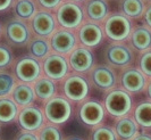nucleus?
<instances>
[{
    "label": "nucleus",
    "mask_w": 151,
    "mask_h": 140,
    "mask_svg": "<svg viewBox=\"0 0 151 140\" xmlns=\"http://www.w3.org/2000/svg\"><path fill=\"white\" fill-rule=\"evenodd\" d=\"M45 115L52 124H63L67 122L72 115V106L66 98L55 97L45 104Z\"/></svg>",
    "instance_id": "obj_1"
},
{
    "label": "nucleus",
    "mask_w": 151,
    "mask_h": 140,
    "mask_svg": "<svg viewBox=\"0 0 151 140\" xmlns=\"http://www.w3.org/2000/svg\"><path fill=\"white\" fill-rule=\"evenodd\" d=\"M18 124L24 131H38L45 123V116L42 110L35 106H25L18 113Z\"/></svg>",
    "instance_id": "obj_2"
},
{
    "label": "nucleus",
    "mask_w": 151,
    "mask_h": 140,
    "mask_svg": "<svg viewBox=\"0 0 151 140\" xmlns=\"http://www.w3.org/2000/svg\"><path fill=\"white\" fill-rule=\"evenodd\" d=\"M105 106L113 116H124L131 109L132 100L125 91L115 90L107 96Z\"/></svg>",
    "instance_id": "obj_3"
},
{
    "label": "nucleus",
    "mask_w": 151,
    "mask_h": 140,
    "mask_svg": "<svg viewBox=\"0 0 151 140\" xmlns=\"http://www.w3.org/2000/svg\"><path fill=\"white\" fill-rule=\"evenodd\" d=\"M16 78L24 83L37 81L41 74V66L37 59L25 57L19 59L15 66Z\"/></svg>",
    "instance_id": "obj_4"
},
{
    "label": "nucleus",
    "mask_w": 151,
    "mask_h": 140,
    "mask_svg": "<svg viewBox=\"0 0 151 140\" xmlns=\"http://www.w3.org/2000/svg\"><path fill=\"white\" fill-rule=\"evenodd\" d=\"M105 32L110 39L121 41L126 39L131 32V24L125 16H110L105 25Z\"/></svg>",
    "instance_id": "obj_5"
},
{
    "label": "nucleus",
    "mask_w": 151,
    "mask_h": 140,
    "mask_svg": "<svg viewBox=\"0 0 151 140\" xmlns=\"http://www.w3.org/2000/svg\"><path fill=\"white\" fill-rule=\"evenodd\" d=\"M83 19L82 9L75 4H65L57 12V21L65 29H75Z\"/></svg>",
    "instance_id": "obj_6"
},
{
    "label": "nucleus",
    "mask_w": 151,
    "mask_h": 140,
    "mask_svg": "<svg viewBox=\"0 0 151 140\" xmlns=\"http://www.w3.org/2000/svg\"><path fill=\"white\" fill-rule=\"evenodd\" d=\"M45 75L51 80H60L68 72V63L61 55H50L43 63Z\"/></svg>",
    "instance_id": "obj_7"
},
{
    "label": "nucleus",
    "mask_w": 151,
    "mask_h": 140,
    "mask_svg": "<svg viewBox=\"0 0 151 140\" xmlns=\"http://www.w3.org/2000/svg\"><path fill=\"white\" fill-rule=\"evenodd\" d=\"M64 91L70 100H83L89 95V83L82 76H70L64 84Z\"/></svg>",
    "instance_id": "obj_8"
},
{
    "label": "nucleus",
    "mask_w": 151,
    "mask_h": 140,
    "mask_svg": "<svg viewBox=\"0 0 151 140\" xmlns=\"http://www.w3.org/2000/svg\"><path fill=\"white\" fill-rule=\"evenodd\" d=\"M105 116V109L97 101H86L80 109V118L86 125H98Z\"/></svg>",
    "instance_id": "obj_9"
},
{
    "label": "nucleus",
    "mask_w": 151,
    "mask_h": 140,
    "mask_svg": "<svg viewBox=\"0 0 151 140\" xmlns=\"http://www.w3.org/2000/svg\"><path fill=\"white\" fill-rule=\"evenodd\" d=\"M76 45L75 35L69 31L60 30L57 31L51 38V47L56 53L68 54L74 50Z\"/></svg>",
    "instance_id": "obj_10"
},
{
    "label": "nucleus",
    "mask_w": 151,
    "mask_h": 140,
    "mask_svg": "<svg viewBox=\"0 0 151 140\" xmlns=\"http://www.w3.org/2000/svg\"><path fill=\"white\" fill-rule=\"evenodd\" d=\"M69 63L73 70L76 72H86L93 64V56L86 48H76L70 54Z\"/></svg>",
    "instance_id": "obj_11"
},
{
    "label": "nucleus",
    "mask_w": 151,
    "mask_h": 140,
    "mask_svg": "<svg viewBox=\"0 0 151 140\" xmlns=\"http://www.w3.org/2000/svg\"><path fill=\"white\" fill-rule=\"evenodd\" d=\"M32 29L40 37L50 35L56 29V23L52 15L45 12L38 13L32 19Z\"/></svg>",
    "instance_id": "obj_12"
},
{
    "label": "nucleus",
    "mask_w": 151,
    "mask_h": 140,
    "mask_svg": "<svg viewBox=\"0 0 151 140\" xmlns=\"http://www.w3.org/2000/svg\"><path fill=\"white\" fill-rule=\"evenodd\" d=\"M6 35L13 43L15 45H24L29 41L30 32L29 29L23 22L13 21L6 26Z\"/></svg>",
    "instance_id": "obj_13"
},
{
    "label": "nucleus",
    "mask_w": 151,
    "mask_h": 140,
    "mask_svg": "<svg viewBox=\"0 0 151 140\" xmlns=\"http://www.w3.org/2000/svg\"><path fill=\"white\" fill-rule=\"evenodd\" d=\"M80 40L86 47L97 46L102 40V31L96 24H85L80 30Z\"/></svg>",
    "instance_id": "obj_14"
},
{
    "label": "nucleus",
    "mask_w": 151,
    "mask_h": 140,
    "mask_svg": "<svg viewBox=\"0 0 151 140\" xmlns=\"http://www.w3.org/2000/svg\"><path fill=\"white\" fill-rule=\"evenodd\" d=\"M18 105L13 98H0V123L8 124L18 116Z\"/></svg>",
    "instance_id": "obj_15"
},
{
    "label": "nucleus",
    "mask_w": 151,
    "mask_h": 140,
    "mask_svg": "<svg viewBox=\"0 0 151 140\" xmlns=\"http://www.w3.org/2000/svg\"><path fill=\"white\" fill-rule=\"evenodd\" d=\"M12 95H13V99L15 100L16 104L18 106H23V107L31 105L37 96L34 92V89L26 83L17 84Z\"/></svg>",
    "instance_id": "obj_16"
},
{
    "label": "nucleus",
    "mask_w": 151,
    "mask_h": 140,
    "mask_svg": "<svg viewBox=\"0 0 151 140\" xmlns=\"http://www.w3.org/2000/svg\"><path fill=\"white\" fill-rule=\"evenodd\" d=\"M144 82H145V79L142 75V73L136 70H129L124 73L122 78L123 86L125 87L126 90L132 92L140 91L144 87Z\"/></svg>",
    "instance_id": "obj_17"
},
{
    "label": "nucleus",
    "mask_w": 151,
    "mask_h": 140,
    "mask_svg": "<svg viewBox=\"0 0 151 140\" xmlns=\"http://www.w3.org/2000/svg\"><path fill=\"white\" fill-rule=\"evenodd\" d=\"M34 92L37 97L42 100H49L53 97L56 92V86L50 79L42 78L37 80L34 83Z\"/></svg>",
    "instance_id": "obj_18"
},
{
    "label": "nucleus",
    "mask_w": 151,
    "mask_h": 140,
    "mask_svg": "<svg viewBox=\"0 0 151 140\" xmlns=\"http://www.w3.org/2000/svg\"><path fill=\"white\" fill-rule=\"evenodd\" d=\"M93 82L101 89H109L115 83V75L107 67H98L93 71L92 74Z\"/></svg>",
    "instance_id": "obj_19"
},
{
    "label": "nucleus",
    "mask_w": 151,
    "mask_h": 140,
    "mask_svg": "<svg viewBox=\"0 0 151 140\" xmlns=\"http://www.w3.org/2000/svg\"><path fill=\"white\" fill-rule=\"evenodd\" d=\"M107 56L109 62L116 65H125L131 61V57H132L129 49L122 46L111 47L108 50Z\"/></svg>",
    "instance_id": "obj_20"
},
{
    "label": "nucleus",
    "mask_w": 151,
    "mask_h": 140,
    "mask_svg": "<svg viewBox=\"0 0 151 140\" xmlns=\"http://www.w3.org/2000/svg\"><path fill=\"white\" fill-rule=\"evenodd\" d=\"M117 134L123 139H129L137 133V128L134 121L129 118H123L116 125Z\"/></svg>",
    "instance_id": "obj_21"
},
{
    "label": "nucleus",
    "mask_w": 151,
    "mask_h": 140,
    "mask_svg": "<svg viewBox=\"0 0 151 140\" xmlns=\"http://www.w3.org/2000/svg\"><path fill=\"white\" fill-rule=\"evenodd\" d=\"M108 13L106 2L102 0H92L88 6V15L94 21H101Z\"/></svg>",
    "instance_id": "obj_22"
},
{
    "label": "nucleus",
    "mask_w": 151,
    "mask_h": 140,
    "mask_svg": "<svg viewBox=\"0 0 151 140\" xmlns=\"http://www.w3.org/2000/svg\"><path fill=\"white\" fill-rule=\"evenodd\" d=\"M135 120L140 125L144 128L151 126V104L143 102L135 109Z\"/></svg>",
    "instance_id": "obj_23"
},
{
    "label": "nucleus",
    "mask_w": 151,
    "mask_h": 140,
    "mask_svg": "<svg viewBox=\"0 0 151 140\" xmlns=\"http://www.w3.org/2000/svg\"><path fill=\"white\" fill-rule=\"evenodd\" d=\"M132 41L135 48L139 50H144L151 45V33L145 29H139L134 32Z\"/></svg>",
    "instance_id": "obj_24"
},
{
    "label": "nucleus",
    "mask_w": 151,
    "mask_h": 140,
    "mask_svg": "<svg viewBox=\"0 0 151 140\" xmlns=\"http://www.w3.org/2000/svg\"><path fill=\"white\" fill-rule=\"evenodd\" d=\"M16 87L15 78L9 73H0V98L13 93Z\"/></svg>",
    "instance_id": "obj_25"
},
{
    "label": "nucleus",
    "mask_w": 151,
    "mask_h": 140,
    "mask_svg": "<svg viewBox=\"0 0 151 140\" xmlns=\"http://www.w3.org/2000/svg\"><path fill=\"white\" fill-rule=\"evenodd\" d=\"M15 12L21 18L29 19L30 17H32V16L34 15V13H35V6H34V4L31 0H19L16 4Z\"/></svg>",
    "instance_id": "obj_26"
},
{
    "label": "nucleus",
    "mask_w": 151,
    "mask_h": 140,
    "mask_svg": "<svg viewBox=\"0 0 151 140\" xmlns=\"http://www.w3.org/2000/svg\"><path fill=\"white\" fill-rule=\"evenodd\" d=\"M125 14L131 17H139L143 12V4L141 0H125L123 2Z\"/></svg>",
    "instance_id": "obj_27"
},
{
    "label": "nucleus",
    "mask_w": 151,
    "mask_h": 140,
    "mask_svg": "<svg viewBox=\"0 0 151 140\" xmlns=\"http://www.w3.org/2000/svg\"><path fill=\"white\" fill-rule=\"evenodd\" d=\"M49 43L45 41V40L42 39H37L33 40L32 43L30 46V51L31 54L38 58H43L47 55L49 54Z\"/></svg>",
    "instance_id": "obj_28"
},
{
    "label": "nucleus",
    "mask_w": 151,
    "mask_h": 140,
    "mask_svg": "<svg viewBox=\"0 0 151 140\" xmlns=\"http://www.w3.org/2000/svg\"><path fill=\"white\" fill-rule=\"evenodd\" d=\"M40 140H63L60 130L53 125H47L41 129L39 134Z\"/></svg>",
    "instance_id": "obj_29"
},
{
    "label": "nucleus",
    "mask_w": 151,
    "mask_h": 140,
    "mask_svg": "<svg viewBox=\"0 0 151 140\" xmlns=\"http://www.w3.org/2000/svg\"><path fill=\"white\" fill-rule=\"evenodd\" d=\"M92 140H115V133L111 129L101 126L93 131Z\"/></svg>",
    "instance_id": "obj_30"
},
{
    "label": "nucleus",
    "mask_w": 151,
    "mask_h": 140,
    "mask_svg": "<svg viewBox=\"0 0 151 140\" xmlns=\"http://www.w3.org/2000/svg\"><path fill=\"white\" fill-rule=\"evenodd\" d=\"M13 61V55L10 49L5 45H0V70L6 69Z\"/></svg>",
    "instance_id": "obj_31"
},
{
    "label": "nucleus",
    "mask_w": 151,
    "mask_h": 140,
    "mask_svg": "<svg viewBox=\"0 0 151 140\" xmlns=\"http://www.w3.org/2000/svg\"><path fill=\"white\" fill-rule=\"evenodd\" d=\"M140 66H141V70L147 75L151 76V53H147L145 55H143L140 62Z\"/></svg>",
    "instance_id": "obj_32"
},
{
    "label": "nucleus",
    "mask_w": 151,
    "mask_h": 140,
    "mask_svg": "<svg viewBox=\"0 0 151 140\" xmlns=\"http://www.w3.org/2000/svg\"><path fill=\"white\" fill-rule=\"evenodd\" d=\"M15 140H40L39 137H37L34 132H31V131H24L19 132L16 136Z\"/></svg>",
    "instance_id": "obj_33"
},
{
    "label": "nucleus",
    "mask_w": 151,
    "mask_h": 140,
    "mask_svg": "<svg viewBox=\"0 0 151 140\" xmlns=\"http://www.w3.org/2000/svg\"><path fill=\"white\" fill-rule=\"evenodd\" d=\"M61 0H39V2L45 8H49V9H52V8L57 7L59 4H60Z\"/></svg>",
    "instance_id": "obj_34"
},
{
    "label": "nucleus",
    "mask_w": 151,
    "mask_h": 140,
    "mask_svg": "<svg viewBox=\"0 0 151 140\" xmlns=\"http://www.w3.org/2000/svg\"><path fill=\"white\" fill-rule=\"evenodd\" d=\"M13 0H0V12L6 10L10 5H12Z\"/></svg>",
    "instance_id": "obj_35"
},
{
    "label": "nucleus",
    "mask_w": 151,
    "mask_h": 140,
    "mask_svg": "<svg viewBox=\"0 0 151 140\" xmlns=\"http://www.w3.org/2000/svg\"><path fill=\"white\" fill-rule=\"evenodd\" d=\"M145 21H147V23L149 24L151 26V7L147 10V13H145Z\"/></svg>",
    "instance_id": "obj_36"
},
{
    "label": "nucleus",
    "mask_w": 151,
    "mask_h": 140,
    "mask_svg": "<svg viewBox=\"0 0 151 140\" xmlns=\"http://www.w3.org/2000/svg\"><path fill=\"white\" fill-rule=\"evenodd\" d=\"M134 140H151V138L149 136H145V134H141L139 137H136Z\"/></svg>",
    "instance_id": "obj_37"
},
{
    "label": "nucleus",
    "mask_w": 151,
    "mask_h": 140,
    "mask_svg": "<svg viewBox=\"0 0 151 140\" xmlns=\"http://www.w3.org/2000/svg\"><path fill=\"white\" fill-rule=\"evenodd\" d=\"M68 140H83V139H81V138H76V137H73V138H69Z\"/></svg>",
    "instance_id": "obj_38"
},
{
    "label": "nucleus",
    "mask_w": 151,
    "mask_h": 140,
    "mask_svg": "<svg viewBox=\"0 0 151 140\" xmlns=\"http://www.w3.org/2000/svg\"><path fill=\"white\" fill-rule=\"evenodd\" d=\"M148 93H149V96L151 97V83H150V86H149V88H148Z\"/></svg>",
    "instance_id": "obj_39"
},
{
    "label": "nucleus",
    "mask_w": 151,
    "mask_h": 140,
    "mask_svg": "<svg viewBox=\"0 0 151 140\" xmlns=\"http://www.w3.org/2000/svg\"><path fill=\"white\" fill-rule=\"evenodd\" d=\"M0 133H1V128H0Z\"/></svg>",
    "instance_id": "obj_40"
},
{
    "label": "nucleus",
    "mask_w": 151,
    "mask_h": 140,
    "mask_svg": "<svg viewBox=\"0 0 151 140\" xmlns=\"http://www.w3.org/2000/svg\"><path fill=\"white\" fill-rule=\"evenodd\" d=\"M74 1H80V0H74Z\"/></svg>",
    "instance_id": "obj_41"
},
{
    "label": "nucleus",
    "mask_w": 151,
    "mask_h": 140,
    "mask_svg": "<svg viewBox=\"0 0 151 140\" xmlns=\"http://www.w3.org/2000/svg\"><path fill=\"white\" fill-rule=\"evenodd\" d=\"M0 31H1V30H0Z\"/></svg>",
    "instance_id": "obj_42"
}]
</instances>
